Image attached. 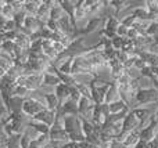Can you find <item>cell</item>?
Returning a JSON list of instances; mask_svg holds the SVG:
<instances>
[{
	"label": "cell",
	"instance_id": "6da1fadb",
	"mask_svg": "<svg viewBox=\"0 0 158 148\" xmlns=\"http://www.w3.org/2000/svg\"><path fill=\"white\" fill-rule=\"evenodd\" d=\"M111 83L112 82H110V80L97 79V78H93L92 79L89 86H90V93H92V101L94 104H103L104 102L106 94L108 91Z\"/></svg>",
	"mask_w": 158,
	"mask_h": 148
},
{
	"label": "cell",
	"instance_id": "7a4b0ae2",
	"mask_svg": "<svg viewBox=\"0 0 158 148\" xmlns=\"http://www.w3.org/2000/svg\"><path fill=\"white\" fill-rule=\"evenodd\" d=\"M158 105V90L151 87H142L137 90L136 97H135V107H146V105Z\"/></svg>",
	"mask_w": 158,
	"mask_h": 148
},
{
	"label": "cell",
	"instance_id": "3957f363",
	"mask_svg": "<svg viewBox=\"0 0 158 148\" xmlns=\"http://www.w3.org/2000/svg\"><path fill=\"white\" fill-rule=\"evenodd\" d=\"M44 104H43V100H42V97L39 98V97H28V98H25L24 101H22V105H21V111L24 115H27L29 119H32L33 116L36 115V114H39L40 111L44 110Z\"/></svg>",
	"mask_w": 158,
	"mask_h": 148
},
{
	"label": "cell",
	"instance_id": "277c9868",
	"mask_svg": "<svg viewBox=\"0 0 158 148\" xmlns=\"http://www.w3.org/2000/svg\"><path fill=\"white\" fill-rule=\"evenodd\" d=\"M139 136H140V140L146 141V143H148V141L157 138V136H158V121L156 119L154 114L150 116L148 123L139 130Z\"/></svg>",
	"mask_w": 158,
	"mask_h": 148
},
{
	"label": "cell",
	"instance_id": "5b68a950",
	"mask_svg": "<svg viewBox=\"0 0 158 148\" xmlns=\"http://www.w3.org/2000/svg\"><path fill=\"white\" fill-rule=\"evenodd\" d=\"M86 38L85 36H79V38H75L74 40L71 42L68 47H67L65 53L69 55V57H78V55H83L89 51L90 47L86 46Z\"/></svg>",
	"mask_w": 158,
	"mask_h": 148
},
{
	"label": "cell",
	"instance_id": "8992f818",
	"mask_svg": "<svg viewBox=\"0 0 158 148\" xmlns=\"http://www.w3.org/2000/svg\"><path fill=\"white\" fill-rule=\"evenodd\" d=\"M93 68L87 60L83 57V55H78V57H74V61H72V69L71 74L72 75H92Z\"/></svg>",
	"mask_w": 158,
	"mask_h": 148
},
{
	"label": "cell",
	"instance_id": "52a82bcc",
	"mask_svg": "<svg viewBox=\"0 0 158 148\" xmlns=\"http://www.w3.org/2000/svg\"><path fill=\"white\" fill-rule=\"evenodd\" d=\"M77 104H78V116H81V118L92 122L93 110H94V102L92 101V98L81 97Z\"/></svg>",
	"mask_w": 158,
	"mask_h": 148
},
{
	"label": "cell",
	"instance_id": "ba28073f",
	"mask_svg": "<svg viewBox=\"0 0 158 148\" xmlns=\"http://www.w3.org/2000/svg\"><path fill=\"white\" fill-rule=\"evenodd\" d=\"M104 19L106 18H101V17H93V18H89L87 19V24L85 28H79L77 30V33H75V38H79V36H89L92 35V33H94L96 30L98 29V28L103 25Z\"/></svg>",
	"mask_w": 158,
	"mask_h": 148
},
{
	"label": "cell",
	"instance_id": "9c48e42d",
	"mask_svg": "<svg viewBox=\"0 0 158 148\" xmlns=\"http://www.w3.org/2000/svg\"><path fill=\"white\" fill-rule=\"evenodd\" d=\"M43 26H44V24L42 21H39L36 15H27V17H25L24 26H22L21 29H17V30H21L22 33L31 36L32 33L39 32V30H40Z\"/></svg>",
	"mask_w": 158,
	"mask_h": 148
},
{
	"label": "cell",
	"instance_id": "30bf717a",
	"mask_svg": "<svg viewBox=\"0 0 158 148\" xmlns=\"http://www.w3.org/2000/svg\"><path fill=\"white\" fill-rule=\"evenodd\" d=\"M56 4H57V0H42V4L39 6L38 14H36L39 21L46 24L50 19V10H52Z\"/></svg>",
	"mask_w": 158,
	"mask_h": 148
},
{
	"label": "cell",
	"instance_id": "8fae6325",
	"mask_svg": "<svg viewBox=\"0 0 158 148\" xmlns=\"http://www.w3.org/2000/svg\"><path fill=\"white\" fill-rule=\"evenodd\" d=\"M56 114L60 116H78V104L74 101V100L68 98L65 102L58 107V110L56 111Z\"/></svg>",
	"mask_w": 158,
	"mask_h": 148
},
{
	"label": "cell",
	"instance_id": "7c38bea8",
	"mask_svg": "<svg viewBox=\"0 0 158 148\" xmlns=\"http://www.w3.org/2000/svg\"><path fill=\"white\" fill-rule=\"evenodd\" d=\"M140 126V122L137 121V118L132 114V111H129L128 115L123 118L122 121V133H131L133 130H137Z\"/></svg>",
	"mask_w": 158,
	"mask_h": 148
},
{
	"label": "cell",
	"instance_id": "4fadbf2b",
	"mask_svg": "<svg viewBox=\"0 0 158 148\" xmlns=\"http://www.w3.org/2000/svg\"><path fill=\"white\" fill-rule=\"evenodd\" d=\"M32 119L33 121H36V122H40V123L47 125L49 127H52L53 123H54V121H56V112L49 111L47 108H44L43 111H40L39 114H36Z\"/></svg>",
	"mask_w": 158,
	"mask_h": 148
},
{
	"label": "cell",
	"instance_id": "5bb4252c",
	"mask_svg": "<svg viewBox=\"0 0 158 148\" xmlns=\"http://www.w3.org/2000/svg\"><path fill=\"white\" fill-rule=\"evenodd\" d=\"M49 137H50V143H57V144L69 143V137L64 129H50Z\"/></svg>",
	"mask_w": 158,
	"mask_h": 148
},
{
	"label": "cell",
	"instance_id": "9a60e30c",
	"mask_svg": "<svg viewBox=\"0 0 158 148\" xmlns=\"http://www.w3.org/2000/svg\"><path fill=\"white\" fill-rule=\"evenodd\" d=\"M42 100H43L44 107H46L49 111H53V112H56V111L58 110V107H60L58 98L56 97V94L53 93V91H50V93H44L43 96H42Z\"/></svg>",
	"mask_w": 158,
	"mask_h": 148
},
{
	"label": "cell",
	"instance_id": "2e32d148",
	"mask_svg": "<svg viewBox=\"0 0 158 148\" xmlns=\"http://www.w3.org/2000/svg\"><path fill=\"white\" fill-rule=\"evenodd\" d=\"M129 4H131V2H126V0H108V8L114 11L112 15L117 17V18H119L118 15H119L121 11L129 8Z\"/></svg>",
	"mask_w": 158,
	"mask_h": 148
},
{
	"label": "cell",
	"instance_id": "e0dca14e",
	"mask_svg": "<svg viewBox=\"0 0 158 148\" xmlns=\"http://www.w3.org/2000/svg\"><path fill=\"white\" fill-rule=\"evenodd\" d=\"M60 79L56 74H49V72H43L42 75V87L46 89H54L57 85H60Z\"/></svg>",
	"mask_w": 158,
	"mask_h": 148
},
{
	"label": "cell",
	"instance_id": "ac0fdd59",
	"mask_svg": "<svg viewBox=\"0 0 158 148\" xmlns=\"http://www.w3.org/2000/svg\"><path fill=\"white\" fill-rule=\"evenodd\" d=\"M83 2L85 0H78L75 2V11H74V18H75V22L79 21H83V19H89V14H87V10L86 7L83 6Z\"/></svg>",
	"mask_w": 158,
	"mask_h": 148
},
{
	"label": "cell",
	"instance_id": "d6986e66",
	"mask_svg": "<svg viewBox=\"0 0 158 148\" xmlns=\"http://www.w3.org/2000/svg\"><path fill=\"white\" fill-rule=\"evenodd\" d=\"M53 93L56 94V97L58 98V102H60V105H61L63 102H65L69 98V86L64 85V83H60V85H57L53 89Z\"/></svg>",
	"mask_w": 158,
	"mask_h": 148
},
{
	"label": "cell",
	"instance_id": "ffe728a7",
	"mask_svg": "<svg viewBox=\"0 0 158 148\" xmlns=\"http://www.w3.org/2000/svg\"><path fill=\"white\" fill-rule=\"evenodd\" d=\"M40 4H42V0H25L22 11H24L27 15H36Z\"/></svg>",
	"mask_w": 158,
	"mask_h": 148
},
{
	"label": "cell",
	"instance_id": "44dd1931",
	"mask_svg": "<svg viewBox=\"0 0 158 148\" xmlns=\"http://www.w3.org/2000/svg\"><path fill=\"white\" fill-rule=\"evenodd\" d=\"M128 14L133 15L137 21H150V14L146 10L144 6H137V7H133Z\"/></svg>",
	"mask_w": 158,
	"mask_h": 148
},
{
	"label": "cell",
	"instance_id": "7402d4cb",
	"mask_svg": "<svg viewBox=\"0 0 158 148\" xmlns=\"http://www.w3.org/2000/svg\"><path fill=\"white\" fill-rule=\"evenodd\" d=\"M14 43H15L22 51H28L29 46H31V39H29V36L22 33L21 30H17V38H15V40H14Z\"/></svg>",
	"mask_w": 158,
	"mask_h": 148
},
{
	"label": "cell",
	"instance_id": "603a6c76",
	"mask_svg": "<svg viewBox=\"0 0 158 148\" xmlns=\"http://www.w3.org/2000/svg\"><path fill=\"white\" fill-rule=\"evenodd\" d=\"M117 100H121V97H119V91H118L117 83L112 82V83H111V86H110V89H108V91H107V94H106L104 102H106V104H110V102L117 101Z\"/></svg>",
	"mask_w": 158,
	"mask_h": 148
},
{
	"label": "cell",
	"instance_id": "cb8c5ba5",
	"mask_svg": "<svg viewBox=\"0 0 158 148\" xmlns=\"http://www.w3.org/2000/svg\"><path fill=\"white\" fill-rule=\"evenodd\" d=\"M27 127H32L36 133L39 134H49L50 133V127L44 123H40V122H36L33 119H29V122L27 123Z\"/></svg>",
	"mask_w": 158,
	"mask_h": 148
},
{
	"label": "cell",
	"instance_id": "d4e9b609",
	"mask_svg": "<svg viewBox=\"0 0 158 148\" xmlns=\"http://www.w3.org/2000/svg\"><path fill=\"white\" fill-rule=\"evenodd\" d=\"M107 105H108V112H110V115H114V114H119V112H122V111L128 110L126 104L122 101V100H117V101H112V102H110V104H107ZM129 110H131V108H129Z\"/></svg>",
	"mask_w": 158,
	"mask_h": 148
},
{
	"label": "cell",
	"instance_id": "484cf974",
	"mask_svg": "<svg viewBox=\"0 0 158 148\" xmlns=\"http://www.w3.org/2000/svg\"><path fill=\"white\" fill-rule=\"evenodd\" d=\"M118 26H119V18H117L114 15H107V18L103 22V29H107V30L115 32Z\"/></svg>",
	"mask_w": 158,
	"mask_h": 148
},
{
	"label": "cell",
	"instance_id": "4316f807",
	"mask_svg": "<svg viewBox=\"0 0 158 148\" xmlns=\"http://www.w3.org/2000/svg\"><path fill=\"white\" fill-rule=\"evenodd\" d=\"M32 96V93H31L29 90H28L25 86H14L13 89V97H17V98H21V100H25L28 98V97Z\"/></svg>",
	"mask_w": 158,
	"mask_h": 148
},
{
	"label": "cell",
	"instance_id": "83f0119b",
	"mask_svg": "<svg viewBox=\"0 0 158 148\" xmlns=\"http://www.w3.org/2000/svg\"><path fill=\"white\" fill-rule=\"evenodd\" d=\"M0 14H2L4 18H7V19H13L14 18V15H15V11H14V8L11 7L10 0H6V2H3Z\"/></svg>",
	"mask_w": 158,
	"mask_h": 148
},
{
	"label": "cell",
	"instance_id": "f1b7e54d",
	"mask_svg": "<svg viewBox=\"0 0 158 148\" xmlns=\"http://www.w3.org/2000/svg\"><path fill=\"white\" fill-rule=\"evenodd\" d=\"M19 138H21V134H13L10 137H6V140H3V144L6 148H21Z\"/></svg>",
	"mask_w": 158,
	"mask_h": 148
},
{
	"label": "cell",
	"instance_id": "f546056e",
	"mask_svg": "<svg viewBox=\"0 0 158 148\" xmlns=\"http://www.w3.org/2000/svg\"><path fill=\"white\" fill-rule=\"evenodd\" d=\"M13 65H14V58L10 57L8 54H6V53H2V58H0V66H2V68L4 69L6 72H7Z\"/></svg>",
	"mask_w": 158,
	"mask_h": 148
},
{
	"label": "cell",
	"instance_id": "4dcf8cb0",
	"mask_svg": "<svg viewBox=\"0 0 158 148\" xmlns=\"http://www.w3.org/2000/svg\"><path fill=\"white\" fill-rule=\"evenodd\" d=\"M72 61H74V57H69L67 61H64L60 66L57 68L58 72H63V74H67V75H72L71 74V69H72Z\"/></svg>",
	"mask_w": 158,
	"mask_h": 148
},
{
	"label": "cell",
	"instance_id": "1f68e13d",
	"mask_svg": "<svg viewBox=\"0 0 158 148\" xmlns=\"http://www.w3.org/2000/svg\"><path fill=\"white\" fill-rule=\"evenodd\" d=\"M146 36H148V38H156L158 36V21H151L150 24H148L147 29H146Z\"/></svg>",
	"mask_w": 158,
	"mask_h": 148
},
{
	"label": "cell",
	"instance_id": "d6a6232c",
	"mask_svg": "<svg viewBox=\"0 0 158 148\" xmlns=\"http://www.w3.org/2000/svg\"><path fill=\"white\" fill-rule=\"evenodd\" d=\"M63 15H64V11H63V8L58 6V2H57V4L50 10V19H53V21H58Z\"/></svg>",
	"mask_w": 158,
	"mask_h": 148
},
{
	"label": "cell",
	"instance_id": "836d02e7",
	"mask_svg": "<svg viewBox=\"0 0 158 148\" xmlns=\"http://www.w3.org/2000/svg\"><path fill=\"white\" fill-rule=\"evenodd\" d=\"M135 22H136V18H135L133 15H131V14H126V15H123L122 18H119V24L123 25V26H126L128 29L133 26Z\"/></svg>",
	"mask_w": 158,
	"mask_h": 148
},
{
	"label": "cell",
	"instance_id": "e575fe53",
	"mask_svg": "<svg viewBox=\"0 0 158 148\" xmlns=\"http://www.w3.org/2000/svg\"><path fill=\"white\" fill-rule=\"evenodd\" d=\"M78 89V91L81 93L82 97H87V98H92V93H90V86L89 85H85V83H78L75 85Z\"/></svg>",
	"mask_w": 158,
	"mask_h": 148
},
{
	"label": "cell",
	"instance_id": "d590c367",
	"mask_svg": "<svg viewBox=\"0 0 158 148\" xmlns=\"http://www.w3.org/2000/svg\"><path fill=\"white\" fill-rule=\"evenodd\" d=\"M25 17H27V14H25L24 11H21V13H15V15H14L13 21L15 22V25H17V29H21V28L24 26Z\"/></svg>",
	"mask_w": 158,
	"mask_h": 148
},
{
	"label": "cell",
	"instance_id": "8d00e7d4",
	"mask_svg": "<svg viewBox=\"0 0 158 148\" xmlns=\"http://www.w3.org/2000/svg\"><path fill=\"white\" fill-rule=\"evenodd\" d=\"M110 42H111V47L114 50H117V51H121V50H122V43H123V39L122 38L115 36V38H112Z\"/></svg>",
	"mask_w": 158,
	"mask_h": 148
},
{
	"label": "cell",
	"instance_id": "74e56055",
	"mask_svg": "<svg viewBox=\"0 0 158 148\" xmlns=\"http://www.w3.org/2000/svg\"><path fill=\"white\" fill-rule=\"evenodd\" d=\"M81 97H82V96H81V93L78 91L77 86H69V98L74 100L75 102H78Z\"/></svg>",
	"mask_w": 158,
	"mask_h": 148
},
{
	"label": "cell",
	"instance_id": "f35d334b",
	"mask_svg": "<svg viewBox=\"0 0 158 148\" xmlns=\"http://www.w3.org/2000/svg\"><path fill=\"white\" fill-rule=\"evenodd\" d=\"M131 82H132V79L126 74H123L122 76H119L117 80H115V83H117L118 86H129L131 85Z\"/></svg>",
	"mask_w": 158,
	"mask_h": 148
},
{
	"label": "cell",
	"instance_id": "ab89813d",
	"mask_svg": "<svg viewBox=\"0 0 158 148\" xmlns=\"http://www.w3.org/2000/svg\"><path fill=\"white\" fill-rule=\"evenodd\" d=\"M10 4H11V7L14 8L15 13H21L22 7H24V2H22V0H10Z\"/></svg>",
	"mask_w": 158,
	"mask_h": 148
},
{
	"label": "cell",
	"instance_id": "60d3db41",
	"mask_svg": "<svg viewBox=\"0 0 158 148\" xmlns=\"http://www.w3.org/2000/svg\"><path fill=\"white\" fill-rule=\"evenodd\" d=\"M44 26H46L49 30H52V32H60V29H58V22L57 21L49 19V21L44 24Z\"/></svg>",
	"mask_w": 158,
	"mask_h": 148
},
{
	"label": "cell",
	"instance_id": "b9f144b4",
	"mask_svg": "<svg viewBox=\"0 0 158 148\" xmlns=\"http://www.w3.org/2000/svg\"><path fill=\"white\" fill-rule=\"evenodd\" d=\"M137 60V55L136 54H132V55H129V58L126 60V62L123 64V68L125 69H129V68H133V65H135V61Z\"/></svg>",
	"mask_w": 158,
	"mask_h": 148
},
{
	"label": "cell",
	"instance_id": "7bdbcfd3",
	"mask_svg": "<svg viewBox=\"0 0 158 148\" xmlns=\"http://www.w3.org/2000/svg\"><path fill=\"white\" fill-rule=\"evenodd\" d=\"M115 33H117V36H119V38L125 39V38H126V35H128V28H126V26H123V25H121V24H119V26L117 28V30H115Z\"/></svg>",
	"mask_w": 158,
	"mask_h": 148
},
{
	"label": "cell",
	"instance_id": "ee69618b",
	"mask_svg": "<svg viewBox=\"0 0 158 148\" xmlns=\"http://www.w3.org/2000/svg\"><path fill=\"white\" fill-rule=\"evenodd\" d=\"M139 36H140L139 32H137L135 28H129V29H128V35H126V39H129V40H136Z\"/></svg>",
	"mask_w": 158,
	"mask_h": 148
},
{
	"label": "cell",
	"instance_id": "f6af8a7d",
	"mask_svg": "<svg viewBox=\"0 0 158 148\" xmlns=\"http://www.w3.org/2000/svg\"><path fill=\"white\" fill-rule=\"evenodd\" d=\"M53 49H54L56 53H58V54H61V53H64L67 50V47L64 46V44H61L60 42H53Z\"/></svg>",
	"mask_w": 158,
	"mask_h": 148
},
{
	"label": "cell",
	"instance_id": "bcb514c9",
	"mask_svg": "<svg viewBox=\"0 0 158 148\" xmlns=\"http://www.w3.org/2000/svg\"><path fill=\"white\" fill-rule=\"evenodd\" d=\"M146 66H147V64H146L144 61H143L140 57H137V60L135 61V65H133V68H136L137 71L140 72V71H142V69H144Z\"/></svg>",
	"mask_w": 158,
	"mask_h": 148
},
{
	"label": "cell",
	"instance_id": "7dc6e473",
	"mask_svg": "<svg viewBox=\"0 0 158 148\" xmlns=\"http://www.w3.org/2000/svg\"><path fill=\"white\" fill-rule=\"evenodd\" d=\"M8 30H17V25L13 19H7L4 25V32H8Z\"/></svg>",
	"mask_w": 158,
	"mask_h": 148
},
{
	"label": "cell",
	"instance_id": "c3c4849f",
	"mask_svg": "<svg viewBox=\"0 0 158 148\" xmlns=\"http://www.w3.org/2000/svg\"><path fill=\"white\" fill-rule=\"evenodd\" d=\"M15 38H17V30H8V32H4V42L6 40L14 42Z\"/></svg>",
	"mask_w": 158,
	"mask_h": 148
},
{
	"label": "cell",
	"instance_id": "681fc988",
	"mask_svg": "<svg viewBox=\"0 0 158 148\" xmlns=\"http://www.w3.org/2000/svg\"><path fill=\"white\" fill-rule=\"evenodd\" d=\"M77 146L78 148H98V147H96V146H93L92 143H89V141H82V143H77Z\"/></svg>",
	"mask_w": 158,
	"mask_h": 148
},
{
	"label": "cell",
	"instance_id": "f907efd6",
	"mask_svg": "<svg viewBox=\"0 0 158 148\" xmlns=\"http://www.w3.org/2000/svg\"><path fill=\"white\" fill-rule=\"evenodd\" d=\"M7 116H8V112H7V110H6V107L4 105H0V122L4 118H7Z\"/></svg>",
	"mask_w": 158,
	"mask_h": 148
},
{
	"label": "cell",
	"instance_id": "816d5d0a",
	"mask_svg": "<svg viewBox=\"0 0 158 148\" xmlns=\"http://www.w3.org/2000/svg\"><path fill=\"white\" fill-rule=\"evenodd\" d=\"M147 148H158V138H154V140L148 141V143H147Z\"/></svg>",
	"mask_w": 158,
	"mask_h": 148
},
{
	"label": "cell",
	"instance_id": "f5cc1de1",
	"mask_svg": "<svg viewBox=\"0 0 158 148\" xmlns=\"http://www.w3.org/2000/svg\"><path fill=\"white\" fill-rule=\"evenodd\" d=\"M6 21H7V18H4V17H3L2 14H0V30H4Z\"/></svg>",
	"mask_w": 158,
	"mask_h": 148
},
{
	"label": "cell",
	"instance_id": "db71d44e",
	"mask_svg": "<svg viewBox=\"0 0 158 148\" xmlns=\"http://www.w3.org/2000/svg\"><path fill=\"white\" fill-rule=\"evenodd\" d=\"M133 148H147V143H146V141H142V140H140L139 143H137Z\"/></svg>",
	"mask_w": 158,
	"mask_h": 148
},
{
	"label": "cell",
	"instance_id": "11a10c76",
	"mask_svg": "<svg viewBox=\"0 0 158 148\" xmlns=\"http://www.w3.org/2000/svg\"><path fill=\"white\" fill-rule=\"evenodd\" d=\"M4 75H6V71L2 68V66H0V79H2V78L4 76Z\"/></svg>",
	"mask_w": 158,
	"mask_h": 148
},
{
	"label": "cell",
	"instance_id": "9f6ffc18",
	"mask_svg": "<svg viewBox=\"0 0 158 148\" xmlns=\"http://www.w3.org/2000/svg\"><path fill=\"white\" fill-rule=\"evenodd\" d=\"M154 116H156V119L158 121V105H157V110H156V112H154Z\"/></svg>",
	"mask_w": 158,
	"mask_h": 148
},
{
	"label": "cell",
	"instance_id": "6f0895ef",
	"mask_svg": "<svg viewBox=\"0 0 158 148\" xmlns=\"http://www.w3.org/2000/svg\"><path fill=\"white\" fill-rule=\"evenodd\" d=\"M69 148H78L77 143H71V147H69Z\"/></svg>",
	"mask_w": 158,
	"mask_h": 148
},
{
	"label": "cell",
	"instance_id": "680465c9",
	"mask_svg": "<svg viewBox=\"0 0 158 148\" xmlns=\"http://www.w3.org/2000/svg\"><path fill=\"white\" fill-rule=\"evenodd\" d=\"M0 148H6V146L3 143H0Z\"/></svg>",
	"mask_w": 158,
	"mask_h": 148
},
{
	"label": "cell",
	"instance_id": "91938a15",
	"mask_svg": "<svg viewBox=\"0 0 158 148\" xmlns=\"http://www.w3.org/2000/svg\"><path fill=\"white\" fill-rule=\"evenodd\" d=\"M2 6H3V0H0V10H2Z\"/></svg>",
	"mask_w": 158,
	"mask_h": 148
},
{
	"label": "cell",
	"instance_id": "94428289",
	"mask_svg": "<svg viewBox=\"0 0 158 148\" xmlns=\"http://www.w3.org/2000/svg\"><path fill=\"white\" fill-rule=\"evenodd\" d=\"M0 105H3V101H2V97H0Z\"/></svg>",
	"mask_w": 158,
	"mask_h": 148
},
{
	"label": "cell",
	"instance_id": "6125c7cd",
	"mask_svg": "<svg viewBox=\"0 0 158 148\" xmlns=\"http://www.w3.org/2000/svg\"><path fill=\"white\" fill-rule=\"evenodd\" d=\"M0 58H2V50H0Z\"/></svg>",
	"mask_w": 158,
	"mask_h": 148
},
{
	"label": "cell",
	"instance_id": "be15d7a7",
	"mask_svg": "<svg viewBox=\"0 0 158 148\" xmlns=\"http://www.w3.org/2000/svg\"><path fill=\"white\" fill-rule=\"evenodd\" d=\"M157 138H158V136H157Z\"/></svg>",
	"mask_w": 158,
	"mask_h": 148
}]
</instances>
